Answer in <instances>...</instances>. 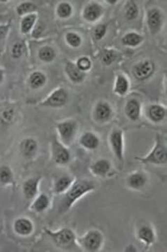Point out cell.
<instances>
[{"label": "cell", "instance_id": "9c48e42d", "mask_svg": "<svg viewBox=\"0 0 167 252\" xmlns=\"http://www.w3.org/2000/svg\"><path fill=\"white\" fill-rule=\"evenodd\" d=\"M155 71V63L151 61H142L132 68V74L137 80L143 81L151 77Z\"/></svg>", "mask_w": 167, "mask_h": 252}, {"label": "cell", "instance_id": "52a82bcc", "mask_svg": "<svg viewBox=\"0 0 167 252\" xmlns=\"http://www.w3.org/2000/svg\"><path fill=\"white\" fill-rule=\"evenodd\" d=\"M69 94L63 88L56 89L46 99L41 102V107L59 108L67 103Z\"/></svg>", "mask_w": 167, "mask_h": 252}, {"label": "cell", "instance_id": "4fadbf2b", "mask_svg": "<svg viewBox=\"0 0 167 252\" xmlns=\"http://www.w3.org/2000/svg\"><path fill=\"white\" fill-rule=\"evenodd\" d=\"M137 238L145 246L150 247L156 243V232L151 225H141L137 230Z\"/></svg>", "mask_w": 167, "mask_h": 252}, {"label": "cell", "instance_id": "8992f818", "mask_svg": "<svg viewBox=\"0 0 167 252\" xmlns=\"http://www.w3.org/2000/svg\"><path fill=\"white\" fill-rule=\"evenodd\" d=\"M51 154L55 163L62 166L69 164L72 158L69 149L56 137L51 141Z\"/></svg>", "mask_w": 167, "mask_h": 252}, {"label": "cell", "instance_id": "8fae6325", "mask_svg": "<svg viewBox=\"0 0 167 252\" xmlns=\"http://www.w3.org/2000/svg\"><path fill=\"white\" fill-rule=\"evenodd\" d=\"M148 182V176L142 170H136L131 172L126 179L127 187L133 190H140L144 189Z\"/></svg>", "mask_w": 167, "mask_h": 252}, {"label": "cell", "instance_id": "d6986e66", "mask_svg": "<svg viewBox=\"0 0 167 252\" xmlns=\"http://www.w3.org/2000/svg\"><path fill=\"white\" fill-rule=\"evenodd\" d=\"M125 114L132 122H137L141 114V104L138 99H129L125 105Z\"/></svg>", "mask_w": 167, "mask_h": 252}, {"label": "cell", "instance_id": "603a6c76", "mask_svg": "<svg viewBox=\"0 0 167 252\" xmlns=\"http://www.w3.org/2000/svg\"><path fill=\"white\" fill-rule=\"evenodd\" d=\"M103 14V7L98 3H90L85 6L83 16L86 21L89 22H95Z\"/></svg>", "mask_w": 167, "mask_h": 252}, {"label": "cell", "instance_id": "6da1fadb", "mask_svg": "<svg viewBox=\"0 0 167 252\" xmlns=\"http://www.w3.org/2000/svg\"><path fill=\"white\" fill-rule=\"evenodd\" d=\"M97 187L93 181L80 179L74 181L70 188L62 194V198L58 204L59 214H65L69 212L78 200L82 199L87 194L95 190Z\"/></svg>", "mask_w": 167, "mask_h": 252}, {"label": "cell", "instance_id": "d6a6232c", "mask_svg": "<svg viewBox=\"0 0 167 252\" xmlns=\"http://www.w3.org/2000/svg\"><path fill=\"white\" fill-rule=\"evenodd\" d=\"M36 8L37 7L34 3L26 1L18 5L16 11L19 16H25L26 15L32 14L33 11H36Z\"/></svg>", "mask_w": 167, "mask_h": 252}, {"label": "cell", "instance_id": "ffe728a7", "mask_svg": "<svg viewBox=\"0 0 167 252\" xmlns=\"http://www.w3.org/2000/svg\"><path fill=\"white\" fill-rule=\"evenodd\" d=\"M147 117L150 122L159 124L167 117V109L160 104H152L147 109Z\"/></svg>", "mask_w": 167, "mask_h": 252}, {"label": "cell", "instance_id": "7402d4cb", "mask_svg": "<svg viewBox=\"0 0 167 252\" xmlns=\"http://www.w3.org/2000/svg\"><path fill=\"white\" fill-rule=\"evenodd\" d=\"M79 144L83 148L89 151H93L100 147V140L98 136L93 132H86L81 136Z\"/></svg>", "mask_w": 167, "mask_h": 252}, {"label": "cell", "instance_id": "4dcf8cb0", "mask_svg": "<svg viewBox=\"0 0 167 252\" xmlns=\"http://www.w3.org/2000/svg\"><path fill=\"white\" fill-rule=\"evenodd\" d=\"M139 10L134 1H128L125 6V17L128 21H133L139 16Z\"/></svg>", "mask_w": 167, "mask_h": 252}, {"label": "cell", "instance_id": "9a60e30c", "mask_svg": "<svg viewBox=\"0 0 167 252\" xmlns=\"http://www.w3.org/2000/svg\"><path fill=\"white\" fill-rule=\"evenodd\" d=\"M94 116L97 122L105 123L109 122L113 116V109L108 102L100 101L96 104Z\"/></svg>", "mask_w": 167, "mask_h": 252}, {"label": "cell", "instance_id": "ba28073f", "mask_svg": "<svg viewBox=\"0 0 167 252\" xmlns=\"http://www.w3.org/2000/svg\"><path fill=\"white\" fill-rule=\"evenodd\" d=\"M13 230L18 236L27 238L34 232V223L27 217H19L15 219L12 225Z\"/></svg>", "mask_w": 167, "mask_h": 252}, {"label": "cell", "instance_id": "1f68e13d", "mask_svg": "<svg viewBox=\"0 0 167 252\" xmlns=\"http://www.w3.org/2000/svg\"><path fill=\"white\" fill-rule=\"evenodd\" d=\"M57 16L62 19H66L70 17L73 13L72 5L68 2L59 3L56 9Z\"/></svg>", "mask_w": 167, "mask_h": 252}, {"label": "cell", "instance_id": "277c9868", "mask_svg": "<svg viewBox=\"0 0 167 252\" xmlns=\"http://www.w3.org/2000/svg\"><path fill=\"white\" fill-rule=\"evenodd\" d=\"M136 159L145 165H167V149L163 137L157 136L155 146L151 152L146 157L136 158Z\"/></svg>", "mask_w": 167, "mask_h": 252}, {"label": "cell", "instance_id": "f35d334b", "mask_svg": "<svg viewBox=\"0 0 167 252\" xmlns=\"http://www.w3.org/2000/svg\"><path fill=\"white\" fill-rule=\"evenodd\" d=\"M44 25L41 22L36 23L35 26L33 28L32 36L33 37H39L44 31Z\"/></svg>", "mask_w": 167, "mask_h": 252}, {"label": "cell", "instance_id": "2e32d148", "mask_svg": "<svg viewBox=\"0 0 167 252\" xmlns=\"http://www.w3.org/2000/svg\"><path fill=\"white\" fill-rule=\"evenodd\" d=\"M163 23V14H162L160 10L157 9V8H153V9H150L148 11L147 23H148L150 32H158L161 29Z\"/></svg>", "mask_w": 167, "mask_h": 252}, {"label": "cell", "instance_id": "d590c367", "mask_svg": "<svg viewBox=\"0 0 167 252\" xmlns=\"http://www.w3.org/2000/svg\"><path fill=\"white\" fill-rule=\"evenodd\" d=\"M76 64L84 72L90 70L91 67H92V62H91L90 59L89 58L85 57V56L80 58L78 60Z\"/></svg>", "mask_w": 167, "mask_h": 252}, {"label": "cell", "instance_id": "8d00e7d4", "mask_svg": "<svg viewBox=\"0 0 167 252\" xmlns=\"http://www.w3.org/2000/svg\"><path fill=\"white\" fill-rule=\"evenodd\" d=\"M25 45L21 42L15 43L11 49V56L15 59H20L25 51Z\"/></svg>", "mask_w": 167, "mask_h": 252}, {"label": "cell", "instance_id": "ab89813d", "mask_svg": "<svg viewBox=\"0 0 167 252\" xmlns=\"http://www.w3.org/2000/svg\"><path fill=\"white\" fill-rule=\"evenodd\" d=\"M14 117V111L11 110V109H7V110L4 111L1 115V120L6 123L11 122Z\"/></svg>", "mask_w": 167, "mask_h": 252}, {"label": "cell", "instance_id": "4316f807", "mask_svg": "<svg viewBox=\"0 0 167 252\" xmlns=\"http://www.w3.org/2000/svg\"><path fill=\"white\" fill-rule=\"evenodd\" d=\"M46 81V77L44 73L36 71L32 73L29 75V84L32 89H39L45 85Z\"/></svg>", "mask_w": 167, "mask_h": 252}, {"label": "cell", "instance_id": "5b68a950", "mask_svg": "<svg viewBox=\"0 0 167 252\" xmlns=\"http://www.w3.org/2000/svg\"><path fill=\"white\" fill-rule=\"evenodd\" d=\"M60 142L66 147H69L74 142L77 135L78 124L76 121L67 120L59 123L56 126Z\"/></svg>", "mask_w": 167, "mask_h": 252}, {"label": "cell", "instance_id": "7bdbcfd3", "mask_svg": "<svg viewBox=\"0 0 167 252\" xmlns=\"http://www.w3.org/2000/svg\"><path fill=\"white\" fill-rule=\"evenodd\" d=\"M4 72L3 69H0V84L3 82L4 80Z\"/></svg>", "mask_w": 167, "mask_h": 252}, {"label": "cell", "instance_id": "60d3db41", "mask_svg": "<svg viewBox=\"0 0 167 252\" xmlns=\"http://www.w3.org/2000/svg\"><path fill=\"white\" fill-rule=\"evenodd\" d=\"M9 25H1L0 26V41L4 39L9 31Z\"/></svg>", "mask_w": 167, "mask_h": 252}, {"label": "cell", "instance_id": "f546056e", "mask_svg": "<svg viewBox=\"0 0 167 252\" xmlns=\"http://www.w3.org/2000/svg\"><path fill=\"white\" fill-rule=\"evenodd\" d=\"M56 53L54 48L50 46H45L39 51V58L44 63H51L56 59Z\"/></svg>", "mask_w": 167, "mask_h": 252}, {"label": "cell", "instance_id": "f1b7e54d", "mask_svg": "<svg viewBox=\"0 0 167 252\" xmlns=\"http://www.w3.org/2000/svg\"><path fill=\"white\" fill-rule=\"evenodd\" d=\"M143 40V36L135 32L127 33L121 39L123 45L130 47H136L139 45Z\"/></svg>", "mask_w": 167, "mask_h": 252}, {"label": "cell", "instance_id": "484cf974", "mask_svg": "<svg viewBox=\"0 0 167 252\" xmlns=\"http://www.w3.org/2000/svg\"><path fill=\"white\" fill-rule=\"evenodd\" d=\"M130 89V83L128 79L123 74L117 75L116 81H115L114 93L120 96L125 95Z\"/></svg>", "mask_w": 167, "mask_h": 252}, {"label": "cell", "instance_id": "83f0119b", "mask_svg": "<svg viewBox=\"0 0 167 252\" xmlns=\"http://www.w3.org/2000/svg\"><path fill=\"white\" fill-rule=\"evenodd\" d=\"M37 16L36 14H30L26 15L23 18L21 22V31L22 34H28L36 25Z\"/></svg>", "mask_w": 167, "mask_h": 252}, {"label": "cell", "instance_id": "ac0fdd59", "mask_svg": "<svg viewBox=\"0 0 167 252\" xmlns=\"http://www.w3.org/2000/svg\"><path fill=\"white\" fill-rule=\"evenodd\" d=\"M51 205L49 195L45 193H41L33 199L30 205V210L36 214H41L46 211Z\"/></svg>", "mask_w": 167, "mask_h": 252}, {"label": "cell", "instance_id": "e575fe53", "mask_svg": "<svg viewBox=\"0 0 167 252\" xmlns=\"http://www.w3.org/2000/svg\"><path fill=\"white\" fill-rule=\"evenodd\" d=\"M117 55L112 50H104L102 54V60L106 65H110L117 59Z\"/></svg>", "mask_w": 167, "mask_h": 252}, {"label": "cell", "instance_id": "7c38bea8", "mask_svg": "<svg viewBox=\"0 0 167 252\" xmlns=\"http://www.w3.org/2000/svg\"><path fill=\"white\" fill-rule=\"evenodd\" d=\"M41 179V176H36L30 177L23 182L22 192L25 198L32 200L39 194Z\"/></svg>", "mask_w": 167, "mask_h": 252}, {"label": "cell", "instance_id": "44dd1931", "mask_svg": "<svg viewBox=\"0 0 167 252\" xmlns=\"http://www.w3.org/2000/svg\"><path fill=\"white\" fill-rule=\"evenodd\" d=\"M64 71L69 79L74 84H81L85 78V73L81 70L77 64L72 62L66 63Z\"/></svg>", "mask_w": 167, "mask_h": 252}, {"label": "cell", "instance_id": "ee69618b", "mask_svg": "<svg viewBox=\"0 0 167 252\" xmlns=\"http://www.w3.org/2000/svg\"><path fill=\"white\" fill-rule=\"evenodd\" d=\"M117 1H116V0H115V1H112V0H108V1H107V2H109V4H115V3L117 2Z\"/></svg>", "mask_w": 167, "mask_h": 252}, {"label": "cell", "instance_id": "3957f363", "mask_svg": "<svg viewBox=\"0 0 167 252\" xmlns=\"http://www.w3.org/2000/svg\"><path fill=\"white\" fill-rule=\"evenodd\" d=\"M104 235L100 230L92 228L87 230L85 234L77 238V244L83 251L98 252L103 248Z\"/></svg>", "mask_w": 167, "mask_h": 252}, {"label": "cell", "instance_id": "74e56055", "mask_svg": "<svg viewBox=\"0 0 167 252\" xmlns=\"http://www.w3.org/2000/svg\"><path fill=\"white\" fill-rule=\"evenodd\" d=\"M107 26L105 24L98 25L93 31V36L95 40L99 41L103 39L107 34Z\"/></svg>", "mask_w": 167, "mask_h": 252}, {"label": "cell", "instance_id": "5bb4252c", "mask_svg": "<svg viewBox=\"0 0 167 252\" xmlns=\"http://www.w3.org/2000/svg\"><path fill=\"white\" fill-rule=\"evenodd\" d=\"M112 170V163L107 158H101L96 160L90 165L91 173L97 177L104 178L109 176Z\"/></svg>", "mask_w": 167, "mask_h": 252}, {"label": "cell", "instance_id": "836d02e7", "mask_svg": "<svg viewBox=\"0 0 167 252\" xmlns=\"http://www.w3.org/2000/svg\"><path fill=\"white\" fill-rule=\"evenodd\" d=\"M65 40L68 44L72 48H79L82 45V39L79 34L75 32H68L65 36Z\"/></svg>", "mask_w": 167, "mask_h": 252}, {"label": "cell", "instance_id": "7a4b0ae2", "mask_svg": "<svg viewBox=\"0 0 167 252\" xmlns=\"http://www.w3.org/2000/svg\"><path fill=\"white\" fill-rule=\"evenodd\" d=\"M44 230L56 248L66 251H73L79 248L77 235L71 228H62L57 230H52L46 228Z\"/></svg>", "mask_w": 167, "mask_h": 252}, {"label": "cell", "instance_id": "d4e9b609", "mask_svg": "<svg viewBox=\"0 0 167 252\" xmlns=\"http://www.w3.org/2000/svg\"><path fill=\"white\" fill-rule=\"evenodd\" d=\"M14 182V173L11 167L8 165H0V185H13Z\"/></svg>", "mask_w": 167, "mask_h": 252}, {"label": "cell", "instance_id": "b9f144b4", "mask_svg": "<svg viewBox=\"0 0 167 252\" xmlns=\"http://www.w3.org/2000/svg\"><path fill=\"white\" fill-rule=\"evenodd\" d=\"M125 251L129 252H137V249L136 248L135 245H128L126 248H125Z\"/></svg>", "mask_w": 167, "mask_h": 252}, {"label": "cell", "instance_id": "e0dca14e", "mask_svg": "<svg viewBox=\"0 0 167 252\" xmlns=\"http://www.w3.org/2000/svg\"><path fill=\"white\" fill-rule=\"evenodd\" d=\"M39 145L35 139L32 137L23 139L19 144V150L23 157L31 158L36 155Z\"/></svg>", "mask_w": 167, "mask_h": 252}, {"label": "cell", "instance_id": "30bf717a", "mask_svg": "<svg viewBox=\"0 0 167 252\" xmlns=\"http://www.w3.org/2000/svg\"><path fill=\"white\" fill-rule=\"evenodd\" d=\"M109 142L114 155L117 160L124 159V134L120 129H114L109 137Z\"/></svg>", "mask_w": 167, "mask_h": 252}, {"label": "cell", "instance_id": "cb8c5ba5", "mask_svg": "<svg viewBox=\"0 0 167 252\" xmlns=\"http://www.w3.org/2000/svg\"><path fill=\"white\" fill-rule=\"evenodd\" d=\"M74 177L69 175L59 176L55 181L54 184V191L57 195H62L70 188L74 182Z\"/></svg>", "mask_w": 167, "mask_h": 252}]
</instances>
